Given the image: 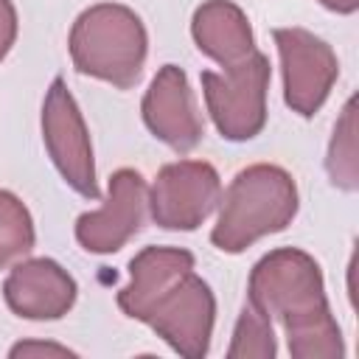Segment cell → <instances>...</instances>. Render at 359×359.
Instances as JSON below:
<instances>
[{
	"instance_id": "3",
	"label": "cell",
	"mask_w": 359,
	"mask_h": 359,
	"mask_svg": "<svg viewBox=\"0 0 359 359\" xmlns=\"http://www.w3.org/2000/svg\"><path fill=\"white\" fill-rule=\"evenodd\" d=\"M219 202L210 241L222 252H241L258 238L286 230L300 205L292 174L269 163L238 171Z\"/></svg>"
},
{
	"instance_id": "10",
	"label": "cell",
	"mask_w": 359,
	"mask_h": 359,
	"mask_svg": "<svg viewBox=\"0 0 359 359\" xmlns=\"http://www.w3.org/2000/svg\"><path fill=\"white\" fill-rule=\"evenodd\" d=\"M143 121L149 132L180 154H188L202 140V118L196 112L188 76L177 65H163L143 95Z\"/></svg>"
},
{
	"instance_id": "7",
	"label": "cell",
	"mask_w": 359,
	"mask_h": 359,
	"mask_svg": "<svg viewBox=\"0 0 359 359\" xmlns=\"http://www.w3.org/2000/svg\"><path fill=\"white\" fill-rule=\"evenodd\" d=\"M222 180L210 163L177 160L157 171L149 191L151 219L165 230H196L219 205Z\"/></svg>"
},
{
	"instance_id": "6",
	"label": "cell",
	"mask_w": 359,
	"mask_h": 359,
	"mask_svg": "<svg viewBox=\"0 0 359 359\" xmlns=\"http://www.w3.org/2000/svg\"><path fill=\"white\" fill-rule=\"evenodd\" d=\"M42 140L45 149L59 168L62 180L81 196L98 199V182H95V160H93V143L87 123L81 118V109L67 90L65 79L56 76L45 93L42 101Z\"/></svg>"
},
{
	"instance_id": "2",
	"label": "cell",
	"mask_w": 359,
	"mask_h": 359,
	"mask_svg": "<svg viewBox=\"0 0 359 359\" xmlns=\"http://www.w3.org/2000/svg\"><path fill=\"white\" fill-rule=\"evenodd\" d=\"M247 300L286 331L294 359L345 356L339 325L331 314L320 264L294 247L266 252L250 272Z\"/></svg>"
},
{
	"instance_id": "13",
	"label": "cell",
	"mask_w": 359,
	"mask_h": 359,
	"mask_svg": "<svg viewBox=\"0 0 359 359\" xmlns=\"http://www.w3.org/2000/svg\"><path fill=\"white\" fill-rule=\"evenodd\" d=\"M325 171L331 182L342 191L359 188V146H356V98L351 95L342 107V115L334 126V137L328 143Z\"/></svg>"
},
{
	"instance_id": "11",
	"label": "cell",
	"mask_w": 359,
	"mask_h": 359,
	"mask_svg": "<svg viewBox=\"0 0 359 359\" xmlns=\"http://www.w3.org/2000/svg\"><path fill=\"white\" fill-rule=\"evenodd\" d=\"M79 286L50 258H28L11 266L3 280L6 306L25 320H59L76 303Z\"/></svg>"
},
{
	"instance_id": "5",
	"label": "cell",
	"mask_w": 359,
	"mask_h": 359,
	"mask_svg": "<svg viewBox=\"0 0 359 359\" xmlns=\"http://www.w3.org/2000/svg\"><path fill=\"white\" fill-rule=\"evenodd\" d=\"M266 87H269V59L264 53H250L238 65L224 67V73L202 70V93L208 112L227 140H250L266 123Z\"/></svg>"
},
{
	"instance_id": "1",
	"label": "cell",
	"mask_w": 359,
	"mask_h": 359,
	"mask_svg": "<svg viewBox=\"0 0 359 359\" xmlns=\"http://www.w3.org/2000/svg\"><path fill=\"white\" fill-rule=\"evenodd\" d=\"M129 283L118 292L126 317L146 323L180 356L202 359L210 348L216 297L180 247H146L129 261Z\"/></svg>"
},
{
	"instance_id": "8",
	"label": "cell",
	"mask_w": 359,
	"mask_h": 359,
	"mask_svg": "<svg viewBox=\"0 0 359 359\" xmlns=\"http://www.w3.org/2000/svg\"><path fill=\"white\" fill-rule=\"evenodd\" d=\"M272 36L280 53L283 98L297 115L311 118L325 104L339 76L337 53L306 28H275Z\"/></svg>"
},
{
	"instance_id": "14",
	"label": "cell",
	"mask_w": 359,
	"mask_h": 359,
	"mask_svg": "<svg viewBox=\"0 0 359 359\" xmlns=\"http://www.w3.org/2000/svg\"><path fill=\"white\" fill-rule=\"evenodd\" d=\"M34 222L20 196L0 188V266L34 250Z\"/></svg>"
},
{
	"instance_id": "4",
	"label": "cell",
	"mask_w": 359,
	"mask_h": 359,
	"mask_svg": "<svg viewBox=\"0 0 359 359\" xmlns=\"http://www.w3.org/2000/svg\"><path fill=\"white\" fill-rule=\"evenodd\" d=\"M67 48L79 73L129 90L143 73L149 36L143 20L129 6L95 3L76 17Z\"/></svg>"
},
{
	"instance_id": "17",
	"label": "cell",
	"mask_w": 359,
	"mask_h": 359,
	"mask_svg": "<svg viewBox=\"0 0 359 359\" xmlns=\"http://www.w3.org/2000/svg\"><path fill=\"white\" fill-rule=\"evenodd\" d=\"M34 353H56V356H73L70 348L53 345V342H20L11 348V356H34Z\"/></svg>"
},
{
	"instance_id": "18",
	"label": "cell",
	"mask_w": 359,
	"mask_h": 359,
	"mask_svg": "<svg viewBox=\"0 0 359 359\" xmlns=\"http://www.w3.org/2000/svg\"><path fill=\"white\" fill-rule=\"evenodd\" d=\"M320 3L337 14H353L359 8V0H320Z\"/></svg>"
},
{
	"instance_id": "16",
	"label": "cell",
	"mask_w": 359,
	"mask_h": 359,
	"mask_svg": "<svg viewBox=\"0 0 359 359\" xmlns=\"http://www.w3.org/2000/svg\"><path fill=\"white\" fill-rule=\"evenodd\" d=\"M17 39V8L11 0H0V62L8 56Z\"/></svg>"
},
{
	"instance_id": "15",
	"label": "cell",
	"mask_w": 359,
	"mask_h": 359,
	"mask_svg": "<svg viewBox=\"0 0 359 359\" xmlns=\"http://www.w3.org/2000/svg\"><path fill=\"white\" fill-rule=\"evenodd\" d=\"M278 353V345H275V331H272V320L255 309L250 300L244 303L241 314H238V323H236V331H233V342L227 348V356L230 359H247V356H258V359H272Z\"/></svg>"
},
{
	"instance_id": "12",
	"label": "cell",
	"mask_w": 359,
	"mask_h": 359,
	"mask_svg": "<svg viewBox=\"0 0 359 359\" xmlns=\"http://www.w3.org/2000/svg\"><path fill=\"white\" fill-rule=\"evenodd\" d=\"M196 48L222 67L238 65L255 53V39L247 14L233 0H205L191 20Z\"/></svg>"
},
{
	"instance_id": "9",
	"label": "cell",
	"mask_w": 359,
	"mask_h": 359,
	"mask_svg": "<svg viewBox=\"0 0 359 359\" xmlns=\"http://www.w3.org/2000/svg\"><path fill=\"white\" fill-rule=\"evenodd\" d=\"M149 185L135 168H118L109 177V196L98 210L76 219V238L87 252H118L146 219Z\"/></svg>"
}]
</instances>
